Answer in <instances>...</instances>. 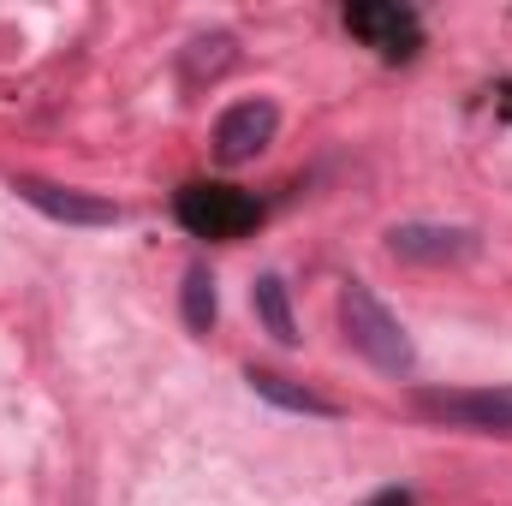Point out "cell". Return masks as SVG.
Returning a JSON list of instances; mask_svg holds the SVG:
<instances>
[{
  "mask_svg": "<svg viewBox=\"0 0 512 506\" xmlns=\"http://www.w3.org/2000/svg\"><path fill=\"white\" fill-rule=\"evenodd\" d=\"M245 381H251L256 399H268V405H280V411H298V417H340V405L334 399H322V393H310L304 381L280 376V370H245Z\"/></svg>",
  "mask_w": 512,
  "mask_h": 506,
  "instance_id": "52a82bcc",
  "label": "cell"
},
{
  "mask_svg": "<svg viewBox=\"0 0 512 506\" xmlns=\"http://www.w3.org/2000/svg\"><path fill=\"white\" fill-rule=\"evenodd\" d=\"M274 131H280V108H274L268 96H245V102H233V108L215 120L209 149H215L221 167H245V161H256V155L274 143Z\"/></svg>",
  "mask_w": 512,
  "mask_h": 506,
  "instance_id": "3957f363",
  "label": "cell"
},
{
  "mask_svg": "<svg viewBox=\"0 0 512 506\" xmlns=\"http://www.w3.org/2000/svg\"><path fill=\"white\" fill-rule=\"evenodd\" d=\"M340 334H346V346H352L358 358H370L387 376H411V370H417L411 334L399 328V316L387 310L364 280H352V286L340 292Z\"/></svg>",
  "mask_w": 512,
  "mask_h": 506,
  "instance_id": "6da1fadb",
  "label": "cell"
},
{
  "mask_svg": "<svg viewBox=\"0 0 512 506\" xmlns=\"http://www.w3.org/2000/svg\"><path fill=\"white\" fill-rule=\"evenodd\" d=\"M417 417L471 429V435H512V387H417Z\"/></svg>",
  "mask_w": 512,
  "mask_h": 506,
  "instance_id": "7a4b0ae2",
  "label": "cell"
},
{
  "mask_svg": "<svg viewBox=\"0 0 512 506\" xmlns=\"http://www.w3.org/2000/svg\"><path fill=\"white\" fill-rule=\"evenodd\" d=\"M370 506H411V495H405V489H387V495H376Z\"/></svg>",
  "mask_w": 512,
  "mask_h": 506,
  "instance_id": "9c48e42d",
  "label": "cell"
},
{
  "mask_svg": "<svg viewBox=\"0 0 512 506\" xmlns=\"http://www.w3.org/2000/svg\"><path fill=\"white\" fill-rule=\"evenodd\" d=\"M12 191H18L36 215H48V221H60V227H120V221H126V209H120L114 197L78 191V185H54V179H12Z\"/></svg>",
  "mask_w": 512,
  "mask_h": 506,
  "instance_id": "277c9868",
  "label": "cell"
},
{
  "mask_svg": "<svg viewBox=\"0 0 512 506\" xmlns=\"http://www.w3.org/2000/svg\"><path fill=\"white\" fill-rule=\"evenodd\" d=\"M179 316H185V328H191L197 340H209V334H215L221 292H215V274H209L203 262H191V268H185V286H179Z\"/></svg>",
  "mask_w": 512,
  "mask_h": 506,
  "instance_id": "ba28073f",
  "label": "cell"
},
{
  "mask_svg": "<svg viewBox=\"0 0 512 506\" xmlns=\"http://www.w3.org/2000/svg\"><path fill=\"white\" fill-rule=\"evenodd\" d=\"M387 251L399 262L447 268V262H465L477 251V233L471 227H441V221H399V227H387Z\"/></svg>",
  "mask_w": 512,
  "mask_h": 506,
  "instance_id": "5b68a950",
  "label": "cell"
},
{
  "mask_svg": "<svg viewBox=\"0 0 512 506\" xmlns=\"http://www.w3.org/2000/svg\"><path fill=\"white\" fill-rule=\"evenodd\" d=\"M251 316L274 346H298V316H292V292L280 274H256L251 280Z\"/></svg>",
  "mask_w": 512,
  "mask_h": 506,
  "instance_id": "8992f818",
  "label": "cell"
}]
</instances>
